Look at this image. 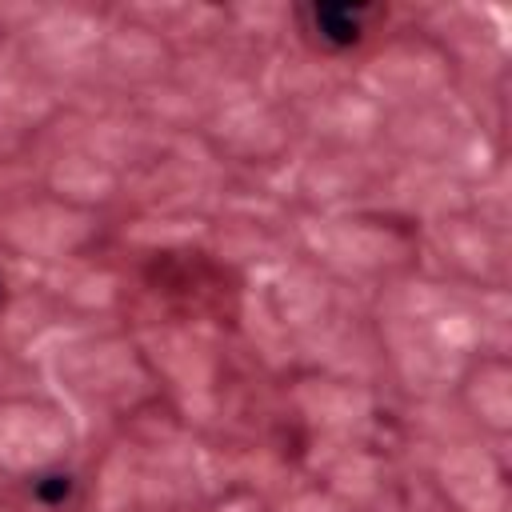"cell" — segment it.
Returning a JSON list of instances; mask_svg holds the SVG:
<instances>
[{
    "label": "cell",
    "instance_id": "6da1fadb",
    "mask_svg": "<svg viewBox=\"0 0 512 512\" xmlns=\"http://www.w3.org/2000/svg\"><path fill=\"white\" fill-rule=\"evenodd\" d=\"M316 16V28L320 36L336 40V44H348L360 36V8H348V4H328V8H312Z\"/></svg>",
    "mask_w": 512,
    "mask_h": 512
}]
</instances>
